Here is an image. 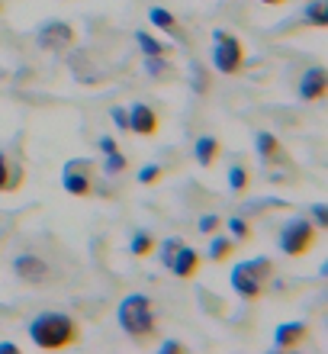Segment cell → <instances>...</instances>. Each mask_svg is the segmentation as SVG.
Returning a JSON list of instances; mask_svg holds the SVG:
<instances>
[{
	"mask_svg": "<svg viewBox=\"0 0 328 354\" xmlns=\"http://www.w3.org/2000/svg\"><path fill=\"white\" fill-rule=\"evenodd\" d=\"M23 187V168L13 165V161L0 151V194H13Z\"/></svg>",
	"mask_w": 328,
	"mask_h": 354,
	"instance_id": "14",
	"label": "cell"
},
{
	"mask_svg": "<svg viewBox=\"0 0 328 354\" xmlns=\"http://www.w3.org/2000/svg\"><path fill=\"white\" fill-rule=\"evenodd\" d=\"M161 174H164V171H161V165H145V168L139 171V184H158Z\"/></svg>",
	"mask_w": 328,
	"mask_h": 354,
	"instance_id": "24",
	"label": "cell"
},
{
	"mask_svg": "<svg viewBox=\"0 0 328 354\" xmlns=\"http://www.w3.org/2000/svg\"><path fill=\"white\" fill-rule=\"evenodd\" d=\"M135 42H139V48L145 52V55H168V52H171V46H164L161 39L148 36L145 29H139V32H135Z\"/></svg>",
	"mask_w": 328,
	"mask_h": 354,
	"instance_id": "17",
	"label": "cell"
},
{
	"mask_svg": "<svg viewBox=\"0 0 328 354\" xmlns=\"http://www.w3.org/2000/svg\"><path fill=\"white\" fill-rule=\"evenodd\" d=\"M126 168V155H119V149L106 155V165H104V174H119Z\"/></svg>",
	"mask_w": 328,
	"mask_h": 354,
	"instance_id": "22",
	"label": "cell"
},
{
	"mask_svg": "<svg viewBox=\"0 0 328 354\" xmlns=\"http://www.w3.org/2000/svg\"><path fill=\"white\" fill-rule=\"evenodd\" d=\"M110 116H113V122H116V129H129V110H122V106H113Z\"/></svg>",
	"mask_w": 328,
	"mask_h": 354,
	"instance_id": "28",
	"label": "cell"
},
{
	"mask_svg": "<svg viewBox=\"0 0 328 354\" xmlns=\"http://www.w3.org/2000/svg\"><path fill=\"white\" fill-rule=\"evenodd\" d=\"M100 151H104V155H110V151H116V142H113L110 136H104V139H100Z\"/></svg>",
	"mask_w": 328,
	"mask_h": 354,
	"instance_id": "30",
	"label": "cell"
},
{
	"mask_svg": "<svg viewBox=\"0 0 328 354\" xmlns=\"http://www.w3.org/2000/svg\"><path fill=\"white\" fill-rule=\"evenodd\" d=\"M29 338L39 351H65V348L77 345L81 326L68 313H39L29 322Z\"/></svg>",
	"mask_w": 328,
	"mask_h": 354,
	"instance_id": "1",
	"label": "cell"
},
{
	"mask_svg": "<svg viewBox=\"0 0 328 354\" xmlns=\"http://www.w3.org/2000/svg\"><path fill=\"white\" fill-rule=\"evenodd\" d=\"M306 338H309V326H306V322H283V326H277V332H273V345L280 348V351H293V348H300Z\"/></svg>",
	"mask_w": 328,
	"mask_h": 354,
	"instance_id": "10",
	"label": "cell"
},
{
	"mask_svg": "<svg viewBox=\"0 0 328 354\" xmlns=\"http://www.w3.org/2000/svg\"><path fill=\"white\" fill-rule=\"evenodd\" d=\"M13 270L23 280H29V283H42L48 277V264L39 254H19V258H13Z\"/></svg>",
	"mask_w": 328,
	"mask_h": 354,
	"instance_id": "12",
	"label": "cell"
},
{
	"mask_svg": "<svg viewBox=\"0 0 328 354\" xmlns=\"http://www.w3.org/2000/svg\"><path fill=\"white\" fill-rule=\"evenodd\" d=\"M0 351H19V348L13 342H0Z\"/></svg>",
	"mask_w": 328,
	"mask_h": 354,
	"instance_id": "32",
	"label": "cell"
},
{
	"mask_svg": "<svg viewBox=\"0 0 328 354\" xmlns=\"http://www.w3.org/2000/svg\"><path fill=\"white\" fill-rule=\"evenodd\" d=\"M180 245H184V242H180L177 235H171V239H164V242H161V264H164V268H168V261L174 258V252H177Z\"/></svg>",
	"mask_w": 328,
	"mask_h": 354,
	"instance_id": "23",
	"label": "cell"
},
{
	"mask_svg": "<svg viewBox=\"0 0 328 354\" xmlns=\"http://www.w3.org/2000/svg\"><path fill=\"white\" fill-rule=\"evenodd\" d=\"M216 46H213V65H216L219 75H238L244 65V46L242 39L225 32V29H216L213 32Z\"/></svg>",
	"mask_w": 328,
	"mask_h": 354,
	"instance_id": "4",
	"label": "cell"
},
{
	"mask_svg": "<svg viewBox=\"0 0 328 354\" xmlns=\"http://www.w3.org/2000/svg\"><path fill=\"white\" fill-rule=\"evenodd\" d=\"M232 252H235V242L229 235H219V239H213V245H209V258H213V261H225Z\"/></svg>",
	"mask_w": 328,
	"mask_h": 354,
	"instance_id": "21",
	"label": "cell"
},
{
	"mask_svg": "<svg viewBox=\"0 0 328 354\" xmlns=\"http://www.w3.org/2000/svg\"><path fill=\"white\" fill-rule=\"evenodd\" d=\"M94 161H71L65 165V174H61V187H65L71 196H90L94 194Z\"/></svg>",
	"mask_w": 328,
	"mask_h": 354,
	"instance_id": "6",
	"label": "cell"
},
{
	"mask_svg": "<svg viewBox=\"0 0 328 354\" xmlns=\"http://www.w3.org/2000/svg\"><path fill=\"white\" fill-rule=\"evenodd\" d=\"M273 277V261L271 258H251L232 268V290L242 299H261L264 283Z\"/></svg>",
	"mask_w": 328,
	"mask_h": 354,
	"instance_id": "3",
	"label": "cell"
},
{
	"mask_svg": "<svg viewBox=\"0 0 328 354\" xmlns=\"http://www.w3.org/2000/svg\"><path fill=\"white\" fill-rule=\"evenodd\" d=\"M316 235H319V229H316L309 219H290V223L280 229L277 245H280L283 254H290V258H302L306 252H312Z\"/></svg>",
	"mask_w": 328,
	"mask_h": 354,
	"instance_id": "5",
	"label": "cell"
},
{
	"mask_svg": "<svg viewBox=\"0 0 328 354\" xmlns=\"http://www.w3.org/2000/svg\"><path fill=\"white\" fill-rule=\"evenodd\" d=\"M158 245H155V239H151L148 232H135L132 235V245H129V252L135 254V258H148L151 252H155Z\"/></svg>",
	"mask_w": 328,
	"mask_h": 354,
	"instance_id": "19",
	"label": "cell"
},
{
	"mask_svg": "<svg viewBox=\"0 0 328 354\" xmlns=\"http://www.w3.org/2000/svg\"><path fill=\"white\" fill-rule=\"evenodd\" d=\"M325 87H328L325 68H309V71L300 77V97L302 100H322V97H325Z\"/></svg>",
	"mask_w": 328,
	"mask_h": 354,
	"instance_id": "13",
	"label": "cell"
},
{
	"mask_svg": "<svg viewBox=\"0 0 328 354\" xmlns=\"http://www.w3.org/2000/svg\"><path fill=\"white\" fill-rule=\"evenodd\" d=\"M219 225H222V219H219L216 213H209V216H200V232H216Z\"/></svg>",
	"mask_w": 328,
	"mask_h": 354,
	"instance_id": "27",
	"label": "cell"
},
{
	"mask_svg": "<svg viewBox=\"0 0 328 354\" xmlns=\"http://www.w3.org/2000/svg\"><path fill=\"white\" fill-rule=\"evenodd\" d=\"M219 149H222L219 139H213V136H200V139L193 142V158H197L203 168H209V165L219 158Z\"/></svg>",
	"mask_w": 328,
	"mask_h": 354,
	"instance_id": "15",
	"label": "cell"
},
{
	"mask_svg": "<svg viewBox=\"0 0 328 354\" xmlns=\"http://www.w3.org/2000/svg\"><path fill=\"white\" fill-rule=\"evenodd\" d=\"M261 3H267V7H280V3H287V0H261Z\"/></svg>",
	"mask_w": 328,
	"mask_h": 354,
	"instance_id": "33",
	"label": "cell"
},
{
	"mask_svg": "<svg viewBox=\"0 0 328 354\" xmlns=\"http://www.w3.org/2000/svg\"><path fill=\"white\" fill-rule=\"evenodd\" d=\"M129 129L135 136H155L161 129L158 122V113L151 110L148 103H132L129 106Z\"/></svg>",
	"mask_w": 328,
	"mask_h": 354,
	"instance_id": "9",
	"label": "cell"
},
{
	"mask_svg": "<svg viewBox=\"0 0 328 354\" xmlns=\"http://www.w3.org/2000/svg\"><path fill=\"white\" fill-rule=\"evenodd\" d=\"M148 19H151V26H158L164 29V32H171V36H177V19H174V13L164 7H151L148 10Z\"/></svg>",
	"mask_w": 328,
	"mask_h": 354,
	"instance_id": "16",
	"label": "cell"
},
{
	"mask_svg": "<svg viewBox=\"0 0 328 354\" xmlns=\"http://www.w3.org/2000/svg\"><path fill=\"white\" fill-rule=\"evenodd\" d=\"M145 71H148V75H161V71H168V58L164 55H145Z\"/></svg>",
	"mask_w": 328,
	"mask_h": 354,
	"instance_id": "26",
	"label": "cell"
},
{
	"mask_svg": "<svg viewBox=\"0 0 328 354\" xmlns=\"http://www.w3.org/2000/svg\"><path fill=\"white\" fill-rule=\"evenodd\" d=\"M161 351H184V345H180V342H174V338H171V342H164V345H161Z\"/></svg>",
	"mask_w": 328,
	"mask_h": 354,
	"instance_id": "31",
	"label": "cell"
},
{
	"mask_svg": "<svg viewBox=\"0 0 328 354\" xmlns=\"http://www.w3.org/2000/svg\"><path fill=\"white\" fill-rule=\"evenodd\" d=\"M0 10H3V3H0Z\"/></svg>",
	"mask_w": 328,
	"mask_h": 354,
	"instance_id": "34",
	"label": "cell"
},
{
	"mask_svg": "<svg viewBox=\"0 0 328 354\" xmlns=\"http://www.w3.org/2000/svg\"><path fill=\"white\" fill-rule=\"evenodd\" d=\"M309 213H312V225H316V229H322V225H325V206L316 203Z\"/></svg>",
	"mask_w": 328,
	"mask_h": 354,
	"instance_id": "29",
	"label": "cell"
},
{
	"mask_svg": "<svg viewBox=\"0 0 328 354\" xmlns=\"http://www.w3.org/2000/svg\"><path fill=\"white\" fill-rule=\"evenodd\" d=\"M39 46L48 48V52H65V48L75 46V29L61 19H48L46 26L39 29Z\"/></svg>",
	"mask_w": 328,
	"mask_h": 354,
	"instance_id": "7",
	"label": "cell"
},
{
	"mask_svg": "<svg viewBox=\"0 0 328 354\" xmlns=\"http://www.w3.org/2000/svg\"><path fill=\"white\" fill-rule=\"evenodd\" d=\"M200 264H203V258H200L197 248H190V245H180L177 252H174V258L168 261V270L174 274V277H180V280H190V277H197Z\"/></svg>",
	"mask_w": 328,
	"mask_h": 354,
	"instance_id": "8",
	"label": "cell"
},
{
	"mask_svg": "<svg viewBox=\"0 0 328 354\" xmlns=\"http://www.w3.org/2000/svg\"><path fill=\"white\" fill-rule=\"evenodd\" d=\"M116 319H119L122 332L135 342H145V338L155 335V306L145 293H129L122 297L119 309H116Z\"/></svg>",
	"mask_w": 328,
	"mask_h": 354,
	"instance_id": "2",
	"label": "cell"
},
{
	"mask_svg": "<svg viewBox=\"0 0 328 354\" xmlns=\"http://www.w3.org/2000/svg\"><path fill=\"white\" fill-rule=\"evenodd\" d=\"M229 229H232V235L238 239V242H248V239H251L248 223H244V219H238V216H235V219H229Z\"/></svg>",
	"mask_w": 328,
	"mask_h": 354,
	"instance_id": "25",
	"label": "cell"
},
{
	"mask_svg": "<svg viewBox=\"0 0 328 354\" xmlns=\"http://www.w3.org/2000/svg\"><path fill=\"white\" fill-rule=\"evenodd\" d=\"M248 180H251V177H248L244 165H232V168H229V190H232V194H244V190H248Z\"/></svg>",
	"mask_w": 328,
	"mask_h": 354,
	"instance_id": "20",
	"label": "cell"
},
{
	"mask_svg": "<svg viewBox=\"0 0 328 354\" xmlns=\"http://www.w3.org/2000/svg\"><path fill=\"white\" fill-rule=\"evenodd\" d=\"M302 19L309 23V26H325L328 23V7H325V0H312L309 7H306V13H302Z\"/></svg>",
	"mask_w": 328,
	"mask_h": 354,
	"instance_id": "18",
	"label": "cell"
},
{
	"mask_svg": "<svg viewBox=\"0 0 328 354\" xmlns=\"http://www.w3.org/2000/svg\"><path fill=\"white\" fill-rule=\"evenodd\" d=\"M254 145H258V158L267 165V168H273V165H280V161H287V151H283L280 139L277 136H271V132H258L254 136Z\"/></svg>",
	"mask_w": 328,
	"mask_h": 354,
	"instance_id": "11",
	"label": "cell"
}]
</instances>
